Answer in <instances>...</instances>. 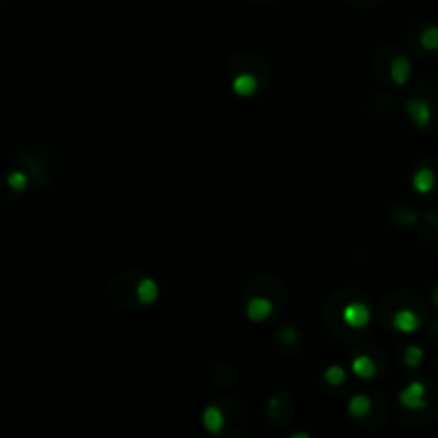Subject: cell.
<instances>
[{"label":"cell","mask_w":438,"mask_h":438,"mask_svg":"<svg viewBox=\"0 0 438 438\" xmlns=\"http://www.w3.org/2000/svg\"><path fill=\"white\" fill-rule=\"evenodd\" d=\"M426 387L424 383H413L408 385L402 393H400V404L406 406V408H424L426 406Z\"/></svg>","instance_id":"6da1fadb"},{"label":"cell","mask_w":438,"mask_h":438,"mask_svg":"<svg viewBox=\"0 0 438 438\" xmlns=\"http://www.w3.org/2000/svg\"><path fill=\"white\" fill-rule=\"evenodd\" d=\"M204 426L210 434H221V430L225 428V415L218 406H208L204 410Z\"/></svg>","instance_id":"7a4b0ae2"},{"label":"cell","mask_w":438,"mask_h":438,"mask_svg":"<svg viewBox=\"0 0 438 438\" xmlns=\"http://www.w3.org/2000/svg\"><path fill=\"white\" fill-rule=\"evenodd\" d=\"M344 318L349 325H366L368 321V310L360 304H353L344 310Z\"/></svg>","instance_id":"3957f363"},{"label":"cell","mask_w":438,"mask_h":438,"mask_svg":"<svg viewBox=\"0 0 438 438\" xmlns=\"http://www.w3.org/2000/svg\"><path fill=\"white\" fill-rule=\"evenodd\" d=\"M372 408V402H370V397L366 395H355L353 400L349 402V413L353 417H366Z\"/></svg>","instance_id":"277c9868"},{"label":"cell","mask_w":438,"mask_h":438,"mask_svg":"<svg viewBox=\"0 0 438 438\" xmlns=\"http://www.w3.org/2000/svg\"><path fill=\"white\" fill-rule=\"evenodd\" d=\"M408 111H410V116H413V120H415L417 124H421V127H426V124L430 122V107H428L426 103H419V101H413V103H408Z\"/></svg>","instance_id":"5b68a950"},{"label":"cell","mask_w":438,"mask_h":438,"mask_svg":"<svg viewBox=\"0 0 438 438\" xmlns=\"http://www.w3.org/2000/svg\"><path fill=\"white\" fill-rule=\"evenodd\" d=\"M432 184H434V175H432L430 169H421L419 173L415 175V186H417V190L426 193V190L432 188Z\"/></svg>","instance_id":"8992f818"},{"label":"cell","mask_w":438,"mask_h":438,"mask_svg":"<svg viewBox=\"0 0 438 438\" xmlns=\"http://www.w3.org/2000/svg\"><path fill=\"white\" fill-rule=\"evenodd\" d=\"M395 325L400 329H404V331H410V329H415L417 325H419V321H417V316L413 312H402V314L395 316Z\"/></svg>","instance_id":"52a82bcc"},{"label":"cell","mask_w":438,"mask_h":438,"mask_svg":"<svg viewBox=\"0 0 438 438\" xmlns=\"http://www.w3.org/2000/svg\"><path fill=\"white\" fill-rule=\"evenodd\" d=\"M421 45L426 50H438V26H430L421 34Z\"/></svg>","instance_id":"ba28073f"},{"label":"cell","mask_w":438,"mask_h":438,"mask_svg":"<svg viewBox=\"0 0 438 438\" xmlns=\"http://www.w3.org/2000/svg\"><path fill=\"white\" fill-rule=\"evenodd\" d=\"M355 372L360 374L362 378H370L374 374V366L370 364V360H366V357H362V360L355 362Z\"/></svg>","instance_id":"9c48e42d"},{"label":"cell","mask_w":438,"mask_h":438,"mask_svg":"<svg viewBox=\"0 0 438 438\" xmlns=\"http://www.w3.org/2000/svg\"><path fill=\"white\" fill-rule=\"evenodd\" d=\"M325 378L331 383V385H340L342 381H344V372L340 370V368H329L327 372H325Z\"/></svg>","instance_id":"30bf717a"},{"label":"cell","mask_w":438,"mask_h":438,"mask_svg":"<svg viewBox=\"0 0 438 438\" xmlns=\"http://www.w3.org/2000/svg\"><path fill=\"white\" fill-rule=\"evenodd\" d=\"M419 362H421V351H419V349H408L406 364H408V366H417Z\"/></svg>","instance_id":"8fae6325"},{"label":"cell","mask_w":438,"mask_h":438,"mask_svg":"<svg viewBox=\"0 0 438 438\" xmlns=\"http://www.w3.org/2000/svg\"><path fill=\"white\" fill-rule=\"evenodd\" d=\"M291 438H310V436H308L306 432H297V434H293Z\"/></svg>","instance_id":"7c38bea8"}]
</instances>
